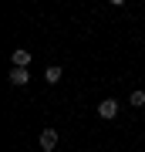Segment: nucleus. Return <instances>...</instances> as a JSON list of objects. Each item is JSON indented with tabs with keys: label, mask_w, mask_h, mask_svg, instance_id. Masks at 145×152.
Returning a JSON list of instances; mask_svg holds the SVG:
<instances>
[{
	"label": "nucleus",
	"mask_w": 145,
	"mask_h": 152,
	"mask_svg": "<svg viewBox=\"0 0 145 152\" xmlns=\"http://www.w3.org/2000/svg\"><path fill=\"white\" fill-rule=\"evenodd\" d=\"M118 108H122V105H118V102H115V98H105V102H101V105H98V115H101V118H105V122H111V118H115V115H118Z\"/></svg>",
	"instance_id": "f257e3e1"
},
{
	"label": "nucleus",
	"mask_w": 145,
	"mask_h": 152,
	"mask_svg": "<svg viewBox=\"0 0 145 152\" xmlns=\"http://www.w3.org/2000/svg\"><path fill=\"white\" fill-rule=\"evenodd\" d=\"M37 142H41L44 152H54V149H58V132H54V129H44L41 135H37Z\"/></svg>",
	"instance_id": "f03ea898"
},
{
	"label": "nucleus",
	"mask_w": 145,
	"mask_h": 152,
	"mask_svg": "<svg viewBox=\"0 0 145 152\" xmlns=\"http://www.w3.org/2000/svg\"><path fill=\"white\" fill-rule=\"evenodd\" d=\"M7 78H10V85L24 88L27 81H31V71H27V68H10V75H7Z\"/></svg>",
	"instance_id": "7ed1b4c3"
},
{
	"label": "nucleus",
	"mask_w": 145,
	"mask_h": 152,
	"mask_svg": "<svg viewBox=\"0 0 145 152\" xmlns=\"http://www.w3.org/2000/svg\"><path fill=\"white\" fill-rule=\"evenodd\" d=\"M10 64H14V68H27V64H31V51L17 48L14 54H10Z\"/></svg>",
	"instance_id": "20e7f679"
},
{
	"label": "nucleus",
	"mask_w": 145,
	"mask_h": 152,
	"mask_svg": "<svg viewBox=\"0 0 145 152\" xmlns=\"http://www.w3.org/2000/svg\"><path fill=\"white\" fill-rule=\"evenodd\" d=\"M61 75H64V71H61V64H51L47 71H44V81H47V85H58Z\"/></svg>",
	"instance_id": "39448f33"
},
{
	"label": "nucleus",
	"mask_w": 145,
	"mask_h": 152,
	"mask_svg": "<svg viewBox=\"0 0 145 152\" xmlns=\"http://www.w3.org/2000/svg\"><path fill=\"white\" fill-rule=\"evenodd\" d=\"M128 105H132V108H145V91H132Z\"/></svg>",
	"instance_id": "423d86ee"
},
{
	"label": "nucleus",
	"mask_w": 145,
	"mask_h": 152,
	"mask_svg": "<svg viewBox=\"0 0 145 152\" xmlns=\"http://www.w3.org/2000/svg\"><path fill=\"white\" fill-rule=\"evenodd\" d=\"M108 4H115V7H125V0H108Z\"/></svg>",
	"instance_id": "0eeeda50"
}]
</instances>
